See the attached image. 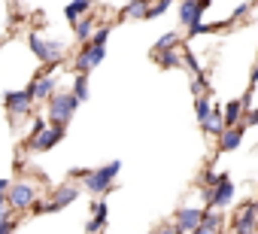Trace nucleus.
<instances>
[{
  "label": "nucleus",
  "mask_w": 258,
  "mask_h": 234,
  "mask_svg": "<svg viewBox=\"0 0 258 234\" xmlns=\"http://www.w3.org/2000/svg\"><path fill=\"white\" fill-rule=\"evenodd\" d=\"M31 103H34L31 91H10V94H7V106H10L16 115H25V112L31 109Z\"/></svg>",
  "instance_id": "nucleus-14"
},
{
  "label": "nucleus",
  "mask_w": 258,
  "mask_h": 234,
  "mask_svg": "<svg viewBox=\"0 0 258 234\" xmlns=\"http://www.w3.org/2000/svg\"><path fill=\"white\" fill-rule=\"evenodd\" d=\"M219 234H225V231H219Z\"/></svg>",
  "instance_id": "nucleus-43"
},
{
  "label": "nucleus",
  "mask_w": 258,
  "mask_h": 234,
  "mask_svg": "<svg viewBox=\"0 0 258 234\" xmlns=\"http://www.w3.org/2000/svg\"><path fill=\"white\" fill-rule=\"evenodd\" d=\"M176 46H179V34H176V31H167L164 37H158L155 52H167V49H176Z\"/></svg>",
  "instance_id": "nucleus-25"
},
{
  "label": "nucleus",
  "mask_w": 258,
  "mask_h": 234,
  "mask_svg": "<svg viewBox=\"0 0 258 234\" xmlns=\"http://www.w3.org/2000/svg\"><path fill=\"white\" fill-rule=\"evenodd\" d=\"M252 201H255V210H258V198H252Z\"/></svg>",
  "instance_id": "nucleus-41"
},
{
  "label": "nucleus",
  "mask_w": 258,
  "mask_h": 234,
  "mask_svg": "<svg viewBox=\"0 0 258 234\" xmlns=\"http://www.w3.org/2000/svg\"><path fill=\"white\" fill-rule=\"evenodd\" d=\"M91 210H94V219L85 225V231H88V234H97V231L106 225V213H109V210H106V201H94Z\"/></svg>",
  "instance_id": "nucleus-18"
},
{
  "label": "nucleus",
  "mask_w": 258,
  "mask_h": 234,
  "mask_svg": "<svg viewBox=\"0 0 258 234\" xmlns=\"http://www.w3.org/2000/svg\"><path fill=\"white\" fill-rule=\"evenodd\" d=\"M249 82H252V85L258 82V61H255V67H252V76H249Z\"/></svg>",
  "instance_id": "nucleus-37"
},
{
  "label": "nucleus",
  "mask_w": 258,
  "mask_h": 234,
  "mask_svg": "<svg viewBox=\"0 0 258 234\" xmlns=\"http://www.w3.org/2000/svg\"><path fill=\"white\" fill-rule=\"evenodd\" d=\"M243 134H246V125L225 128V131H222V137H219V143H216V149H219V152H234V149L243 143Z\"/></svg>",
  "instance_id": "nucleus-11"
},
{
  "label": "nucleus",
  "mask_w": 258,
  "mask_h": 234,
  "mask_svg": "<svg viewBox=\"0 0 258 234\" xmlns=\"http://www.w3.org/2000/svg\"><path fill=\"white\" fill-rule=\"evenodd\" d=\"M195 115H198V122H201V125L213 115V103H210L207 94H204V97H195Z\"/></svg>",
  "instance_id": "nucleus-22"
},
{
  "label": "nucleus",
  "mask_w": 258,
  "mask_h": 234,
  "mask_svg": "<svg viewBox=\"0 0 258 234\" xmlns=\"http://www.w3.org/2000/svg\"><path fill=\"white\" fill-rule=\"evenodd\" d=\"M118 170H121V161H109V164L91 170V177L85 180V192H91V195H106V192L112 189V180L118 177Z\"/></svg>",
  "instance_id": "nucleus-2"
},
{
  "label": "nucleus",
  "mask_w": 258,
  "mask_h": 234,
  "mask_svg": "<svg viewBox=\"0 0 258 234\" xmlns=\"http://www.w3.org/2000/svg\"><path fill=\"white\" fill-rule=\"evenodd\" d=\"M28 43H31V52L40 58V64H55V61H52V46H49L40 34H31Z\"/></svg>",
  "instance_id": "nucleus-15"
},
{
  "label": "nucleus",
  "mask_w": 258,
  "mask_h": 234,
  "mask_svg": "<svg viewBox=\"0 0 258 234\" xmlns=\"http://www.w3.org/2000/svg\"><path fill=\"white\" fill-rule=\"evenodd\" d=\"M7 201H10V198H7L4 192H0V210H7Z\"/></svg>",
  "instance_id": "nucleus-38"
},
{
  "label": "nucleus",
  "mask_w": 258,
  "mask_h": 234,
  "mask_svg": "<svg viewBox=\"0 0 258 234\" xmlns=\"http://www.w3.org/2000/svg\"><path fill=\"white\" fill-rule=\"evenodd\" d=\"M106 40H109V25L97 28V31H94V37H91V43H94V46H106Z\"/></svg>",
  "instance_id": "nucleus-28"
},
{
  "label": "nucleus",
  "mask_w": 258,
  "mask_h": 234,
  "mask_svg": "<svg viewBox=\"0 0 258 234\" xmlns=\"http://www.w3.org/2000/svg\"><path fill=\"white\" fill-rule=\"evenodd\" d=\"M149 234H179V228H176V225H161V228H155V231H149Z\"/></svg>",
  "instance_id": "nucleus-32"
},
{
  "label": "nucleus",
  "mask_w": 258,
  "mask_h": 234,
  "mask_svg": "<svg viewBox=\"0 0 258 234\" xmlns=\"http://www.w3.org/2000/svg\"><path fill=\"white\" fill-rule=\"evenodd\" d=\"M79 192H82V189H76V186H64V189H58L55 198H52V204H46V213H58L61 207L73 204V201L79 198Z\"/></svg>",
  "instance_id": "nucleus-12"
},
{
  "label": "nucleus",
  "mask_w": 258,
  "mask_h": 234,
  "mask_svg": "<svg viewBox=\"0 0 258 234\" xmlns=\"http://www.w3.org/2000/svg\"><path fill=\"white\" fill-rule=\"evenodd\" d=\"M231 225H234V234H255V231H258V210H255V201L240 204Z\"/></svg>",
  "instance_id": "nucleus-3"
},
{
  "label": "nucleus",
  "mask_w": 258,
  "mask_h": 234,
  "mask_svg": "<svg viewBox=\"0 0 258 234\" xmlns=\"http://www.w3.org/2000/svg\"><path fill=\"white\" fill-rule=\"evenodd\" d=\"M61 137H64V128H61V125H52V128L34 134V137L28 140V149H34V152H46V149H52Z\"/></svg>",
  "instance_id": "nucleus-6"
},
{
  "label": "nucleus",
  "mask_w": 258,
  "mask_h": 234,
  "mask_svg": "<svg viewBox=\"0 0 258 234\" xmlns=\"http://www.w3.org/2000/svg\"><path fill=\"white\" fill-rule=\"evenodd\" d=\"M201 128H204V134H210V137H222V131H225V112H222V106H213V115H210Z\"/></svg>",
  "instance_id": "nucleus-17"
},
{
  "label": "nucleus",
  "mask_w": 258,
  "mask_h": 234,
  "mask_svg": "<svg viewBox=\"0 0 258 234\" xmlns=\"http://www.w3.org/2000/svg\"><path fill=\"white\" fill-rule=\"evenodd\" d=\"M70 177H76V180H88V177H91V170H88V167H73V170H70Z\"/></svg>",
  "instance_id": "nucleus-31"
},
{
  "label": "nucleus",
  "mask_w": 258,
  "mask_h": 234,
  "mask_svg": "<svg viewBox=\"0 0 258 234\" xmlns=\"http://www.w3.org/2000/svg\"><path fill=\"white\" fill-rule=\"evenodd\" d=\"M243 125H246V128H252V125H258V109H252V112H246V119H243Z\"/></svg>",
  "instance_id": "nucleus-34"
},
{
  "label": "nucleus",
  "mask_w": 258,
  "mask_h": 234,
  "mask_svg": "<svg viewBox=\"0 0 258 234\" xmlns=\"http://www.w3.org/2000/svg\"><path fill=\"white\" fill-rule=\"evenodd\" d=\"M246 13H249V4H240V7L234 10V16H231V22H237V19H240V16H246Z\"/></svg>",
  "instance_id": "nucleus-35"
},
{
  "label": "nucleus",
  "mask_w": 258,
  "mask_h": 234,
  "mask_svg": "<svg viewBox=\"0 0 258 234\" xmlns=\"http://www.w3.org/2000/svg\"><path fill=\"white\" fill-rule=\"evenodd\" d=\"M234 192H237V189H234L231 177L225 173V180H222L219 186H213V201H210V207H213V210H225V207L234 201Z\"/></svg>",
  "instance_id": "nucleus-8"
},
{
  "label": "nucleus",
  "mask_w": 258,
  "mask_h": 234,
  "mask_svg": "<svg viewBox=\"0 0 258 234\" xmlns=\"http://www.w3.org/2000/svg\"><path fill=\"white\" fill-rule=\"evenodd\" d=\"M149 13V0H127V7L121 10L124 19H146Z\"/></svg>",
  "instance_id": "nucleus-19"
},
{
  "label": "nucleus",
  "mask_w": 258,
  "mask_h": 234,
  "mask_svg": "<svg viewBox=\"0 0 258 234\" xmlns=\"http://www.w3.org/2000/svg\"><path fill=\"white\" fill-rule=\"evenodd\" d=\"M204 216H207V207H182V210H176L173 225L179 228V234H191L204 222Z\"/></svg>",
  "instance_id": "nucleus-4"
},
{
  "label": "nucleus",
  "mask_w": 258,
  "mask_h": 234,
  "mask_svg": "<svg viewBox=\"0 0 258 234\" xmlns=\"http://www.w3.org/2000/svg\"><path fill=\"white\" fill-rule=\"evenodd\" d=\"M16 231V222L13 219H4V222H0V234H13Z\"/></svg>",
  "instance_id": "nucleus-33"
},
{
  "label": "nucleus",
  "mask_w": 258,
  "mask_h": 234,
  "mask_svg": "<svg viewBox=\"0 0 258 234\" xmlns=\"http://www.w3.org/2000/svg\"><path fill=\"white\" fill-rule=\"evenodd\" d=\"M179 4H185V0H179Z\"/></svg>",
  "instance_id": "nucleus-42"
},
{
  "label": "nucleus",
  "mask_w": 258,
  "mask_h": 234,
  "mask_svg": "<svg viewBox=\"0 0 258 234\" xmlns=\"http://www.w3.org/2000/svg\"><path fill=\"white\" fill-rule=\"evenodd\" d=\"M240 100H243V106H246V112H252V94H243Z\"/></svg>",
  "instance_id": "nucleus-36"
},
{
  "label": "nucleus",
  "mask_w": 258,
  "mask_h": 234,
  "mask_svg": "<svg viewBox=\"0 0 258 234\" xmlns=\"http://www.w3.org/2000/svg\"><path fill=\"white\" fill-rule=\"evenodd\" d=\"M73 28H76V40H79V43H91V37H94V25H91L88 19H79Z\"/></svg>",
  "instance_id": "nucleus-23"
},
{
  "label": "nucleus",
  "mask_w": 258,
  "mask_h": 234,
  "mask_svg": "<svg viewBox=\"0 0 258 234\" xmlns=\"http://www.w3.org/2000/svg\"><path fill=\"white\" fill-rule=\"evenodd\" d=\"M219 231H225V213L222 210H213V207H207V216H204V222L191 231V234H219Z\"/></svg>",
  "instance_id": "nucleus-9"
},
{
  "label": "nucleus",
  "mask_w": 258,
  "mask_h": 234,
  "mask_svg": "<svg viewBox=\"0 0 258 234\" xmlns=\"http://www.w3.org/2000/svg\"><path fill=\"white\" fill-rule=\"evenodd\" d=\"M88 10H91V0H73V4L64 10V16L76 25V22H79V16H82V13H88Z\"/></svg>",
  "instance_id": "nucleus-21"
},
{
  "label": "nucleus",
  "mask_w": 258,
  "mask_h": 234,
  "mask_svg": "<svg viewBox=\"0 0 258 234\" xmlns=\"http://www.w3.org/2000/svg\"><path fill=\"white\" fill-rule=\"evenodd\" d=\"M76 106H79V97H76L73 91L52 94V97H49V119H52V125H61V128H64V125L73 119Z\"/></svg>",
  "instance_id": "nucleus-1"
},
{
  "label": "nucleus",
  "mask_w": 258,
  "mask_h": 234,
  "mask_svg": "<svg viewBox=\"0 0 258 234\" xmlns=\"http://www.w3.org/2000/svg\"><path fill=\"white\" fill-rule=\"evenodd\" d=\"M10 189V180H0V192H7Z\"/></svg>",
  "instance_id": "nucleus-39"
},
{
  "label": "nucleus",
  "mask_w": 258,
  "mask_h": 234,
  "mask_svg": "<svg viewBox=\"0 0 258 234\" xmlns=\"http://www.w3.org/2000/svg\"><path fill=\"white\" fill-rule=\"evenodd\" d=\"M225 128H237V125H243V119H246V106H243V100H231V103H225Z\"/></svg>",
  "instance_id": "nucleus-13"
},
{
  "label": "nucleus",
  "mask_w": 258,
  "mask_h": 234,
  "mask_svg": "<svg viewBox=\"0 0 258 234\" xmlns=\"http://www.w3.org/2000/svg\"><path fill=\"white\" fill-rule=\"evenodd\" d=\"M4 219H10V213H7V210H0V222H4Z\"/></svg>",
  "instance_id": "nucleus-40"
},
{
  "label": "nucleus",
  "mask_w": 258,
  "mask_h": 234,
  "mask_svg": "<svg viewBox=\"0 0 258 234\" xmlns=\"http://www.w3.org/2000/svg\"><path fill=\"white\" fill-rule=\"evenodd\" d=\"M34 201H37L34 186H28V183H16V186H13V192H10V204H13L16 210H25V207H31Z\"/></svg>",
  "instance_id": "nucleus-10"
},
{
  "label": "nucleus",
  "mask_w": 258,
  "mask_h": 234,
  "mask_svg": "<svg viewBox=\"0 0 258 234\" xmlns=\"http://www.w3.org/2000/svg\"><path fill=\"white\" fill-rule=\"evenodd\" d=\"M73 94L79 97V103H82V100H88V76H85V73H76V82H73Z\"/></svg>",
  "instance_id": "nucleus-26"
},
{
  "label": "nucleus",
  "mask_w": 258,
  "mask_h": 234,
  "mask_svg": "<svg viewBox=\"0 0 258 234\" xmlns=\"http://www.w3.org/2000/svg\"><path fill=\"white\" fill-rule=\"evenodd\" d=\"M219 28H222V22H219V25H204V22H195V25H188V28H185V37H188V40H195V37L210 34V31H219Z\"/></svg>",
  "instance_id": "nucleus-24"
},
{
  "label": "nucleus",
  "mask_w": 258,
  "mask_h": 234,
  "mask_svg": "<svg viewBox=\"0 0 258 234\" xmlns=\"http://www.w3.org/2000/svg\"><path fill=\"white\" fill-rule=\"evenodd\" d=\"M170 4H173V0H155V4L149 7V13H146V19H158V16H164V13L170 10Z\"/></svg>",
  "instance_id": "nucleus-27"
},
{
  "label": "nucleus",
  "mask_w": 258,
  "mask_h": 234,
  "mask_svg": "<svg viewBox=\"0 0 258 234\" xmlns=\"http://www.w3.org/2000/svg\"><path fill=\"white\" fill-rule=\"evenodd\" d=\"M103 58H106V46L85 43V46H82V52H79V58H76V73H85V76H88V70H91V67H97Z\"/></svg>",
  "instance_id": "nucleus-5"
},
{
  "label": "nucleus",
  "mask_w": 258,
  "mask_h": 234,
  "mask_svg": "<svg viewBox=\"0 0 258 234\" xmlns=\"http://www.w3.org/2000/svg\"><path fill=\"white\" fill-rule=\"evenodd\" d=\"M191 94H195V97H204V94H207V82H204V76H195V79H191Z\"/></svg>",
  "instance_id": "nucleus-29"
},
{
  "label": "nucleus",
  "mask_w": 258,
  "mask_h": 234,
  "mask_svg": "<svg viewBox=\"0 0 258 234\" xmlns=\"http://www.w3.org/2000/svg\"><path fill=\"white\" fill-rule=\"evenodd\" d=\"M182 61H185V64L191 67V73H198V76H201V64H198V58H195V55H191L188 49H185V55H182Z\"/></svg>",
  "instance_id": "nucleus-30"
},
{
  "label": "nucleus",
  "mask_w": 258,
  "mask_h": 234,
  "mask_svg": "<svg viewBox=\"0 0 258 234\" xmlns=\"http://www.w3.org/2000/svg\"><path fill=\"white\" fill-rule=\"evenodd\" d=\"M213 4V0H185V4H179V25H195V22H201V16H204V10Z\"/></svg>",
  "instance_id": "nucleus-7"
},
{
  "label": "nucleus",
  "mask_w": 258,
  "mask_h": 234,
  "mask_svg": "<svg viewBox=\"0 0 258 234\" xmlns=\"http://www.w3.org/2000/svg\"><path fill=\"white\" fill-rule=\"evenodd\" d=\"M31 97L34 100H43V97H52V91H55V79L52 76H37L34 82H31Z\"/></svg>",
  "instance_id": "nucleus-16"
},
{
  "label": "nucleus",
  "mask_w": 258,
  "mask_h": 234,
  "mask_svg": "<svg viewBox=\"0 0 258 234\" xmlns=\"http://www.w3.org/2000/svg\"><path fill=\"white\" fill-rule=\"evenodd\" d=\"M155 61L164 67V70H176L182 64V58L176 55V49H167V52H155Z\"/></svg>",
  "instance_id": "nucleus-20"
}]
</instances>
